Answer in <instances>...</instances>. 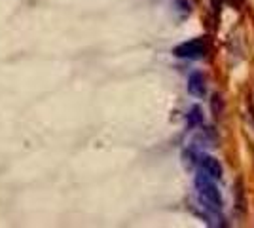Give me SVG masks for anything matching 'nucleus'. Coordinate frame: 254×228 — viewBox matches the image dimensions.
Instances as JSON below:
<instances>
[{"mask_svg":"<svg viewBox=\"0 0 254 228\" xmlns=\"http://www.w3.org/2000/svg\"><path fill=\"white\" fill-rule=\"evenodd\" d=\"M193 185H195L197 198H199V202H201V206L205 209H212V211H220L222 209V196H220L218 186L214 185V179H211L209 175L199 171L193 179Z\"/></svg>","mask_w":254,"mask_h":228,"instance_id":"f257e3e1","label":"nucleus"},{"mask_svg":"<svg viewBox=\"0 0 254 228\" xmlns=\"http://www.w3.org/2000/svg\"><path fill=\"white\" fill-rule=\"evenodd\" d=\"M205 52H207V46L203 40H188V42L179 44L173 50V54L182 59H201Z\"/></svg>","mask_w":254,"mask_h":228,"instance_id":"f03ea898","label":"nucleus"},{"mask_svg":"<svg viewBox=\"0 0 254 228\" xmlns=\"http://www.w3.org/2000/svg\"><path fill=\"white\" fill-rule=\"evenodd\" d=\"M197 165H199V169H201L203 173L209 175V177L214 179V181L222 179V165H220V162H218L214 156H207V154H203V156H199Z\"/></svg>","mask_w":254,"mask_h":228,"instance_id":"7ed1b4c3","label":"nucleus"},{"mask_svg":"<svg viewBox=\"0 0 254 228\" xmlns=\"http://www.w3.org/2000/svg\"><path fill=\"white\" fill-rule=\"evenodd\" d=\"M188 91L193 97H203L205 95V78L201 73H191L188 78Z\"/></svg>","mask_w":254,"mask_h":228,"instance_id":"20e7f679","label":"nucleus"},{"mask_svg":"<svg viewBox=\"0 0 254 228\" xmlns=\"http://www.w3.org/2000/svg\"><path fill=\"white\" fill-rule=\"evenodd\" d=\"M203 122V112L199 107H191L190 112H188V126L190 128H197V126H201Z\"/></svg>","mask_w":254,"mask_h":228,"instance_id":"39448f33","label":"nucleus"}]
</instances>
